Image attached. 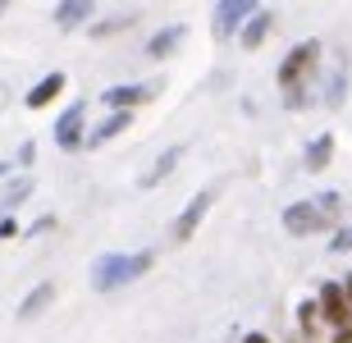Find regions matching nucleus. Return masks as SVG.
<instances>
[{"instance_id":"1","label":"nucleus","mask_w":352,"mask_h":343,"mask_svg":"<svg viewBox=\"0 0 352 343\" xmlns=\"http://www.w3.org/2000/svg\"><path fill=\"white\" fill-rule=\"evenodd\" d=\"M320 55H325V46H320L316 37H307V41H298V46L279 60L274 82H279V92H284L288 110H307L311 106V78H316V69H320Z\"/></svg>"},{"instance_id":"2","label":"nucleus","mask_w":352,"mask_h":343,"mask_svg":"<svg viewBox=\"0 0 352 343\" xmlns=\"http://www.w3.org/2000/svg\"><path fill=\"white\" fill-rule=\"evenodd\" d=\"M343 197L339 192H320V197H302L293 206H284V229L293 238H311L325 229H343Z\"/></svg>"},{"instance_id":"3","label":"nucleus","mask_w":352,"mask_h":343,"mask_svg":"<svg viewBox=\"0 0 352 343\" xmlns=\"http://www.w3.org/2000/svg\"><path fill=\"white\" fill-rule=\"evenodd\" d=\"M151 265H156L151 252H105V256L91 261V289L115 293V289H124V284H138Z\"/></svg>"},{"instance_id":"4","label":"nucleus","mask_w":352,"mask_h":343,"mask_svg":"<svg viewBox=\"0 0 352 343\" xmlns=\"http://www.w3.org/2000/svg\"><path fill=\"white\" fill-rule=\"evenodd\" d=\"M316 302H320V320H325L329 330H348L352 325V302H348V293H343V279H325L320 293H316Z\"/></svg>"},{"instance_id":"5","label":"nucleus","mask_w":352,"mask_h":343,"mask_svg":"<svg viewBox=\"0 0 352 343\" xmlns=\"http://www.w3.org/2000/svg\"><path fill=\"white\" fill-rule=\"evenodd\" d=\"M256 10H261V0H220L215 5V41H234Z\"/></svg>"},{"instance_id":"6","label":"nucleus","mask_w":352,"mask_h":343,"mask_svg":"<svg viewBox=\"0 0 352 343\" xmlns=\"http://www.w3.org/2000/svg\"><path fill=\"white\" fill-rule=\"evenodd\" d=\"M82 119H87V101H74L65 115L55 119V146H60V151H82V146H87Z\"/></svg>"},{"instance_id":"7","label":"nucleus","mask_w":352,"mask_h":343,"mask_svg":"<svg viewBox=\"0 0 352 343\" xmlns=\"http://www.w3.org/2000/svg\"><path fill=\"white\" fill-rule=\"evenodd\" d=\"M156 92H160V82H119V87H105L101 92V106L105 110H138Z\"/></svg>"},{"instance_id":"8","label":"nucleus","mask_w":352,"mask_h":343,"mask_svg":"<svg viewBox=\"0 0 352 343\" xmlns=\"http://www.w3.org/2000/svg\"><path fill=\"white\" fill-rule=\"evenodd\" d=\"M210 201H215V192H210V188H201V192H192V197H188L183 215L174 220V243H188V238L201 229V220H206V211H210Z\"/></svg>"},{"instance_id":"9","label":"nucleus","mask_w":352,"mask_h":343,"mask_svg":"<svg viewBox=\"0 0 352 343\" xmlns=\"http://www.w3.org/2000/svg\"><path fill=\"white\" fill-rule=\"evenodd\" d=\"M129 129H133V110H110L101 124H91V129H87V146L96 151V146L115 142L119 133H129Z\"/></svg>"},{"instance_id":"10","label":"nucleus","mask_w":352,"mask_h":343,"mask_svg":"<svg viewBox=\"0 0 352 343\" xmlns=\"http://www.w3.org/2000/svg\"><path fill=\"white\" fill-rule=\"evenodd\" d=\"M65 74H60V69H51V74H41V78L37 82H32V87H28V96H23V106L28 110H46V106H51V101H55V96H60V92H65Z\"/></svg>"},{"instance_id":"11","label":"nucleus","mask_w":352,"mask_h":343,"mask_svg":"<svg viewBox=\"0 0 352 343\" xmlns=\"http://www.w3.org/2000/svg\"><path fill=\"white\" fill-rule=\"evenodd\" d=\"M91 10H96V0H60L55 5V27L60 32H74V27L91 23Z\"/></svg>"},{"instance_id":"12","label":"nucleus","mask_w":352,"mask_h":343,"mask_svg":"<svg viewBox=\"0 0 352 343\" xmlns=\"http://www.w3.org/2000/svg\"><path fill=\"white\" fill-rule=\"evenodd\" d=\"M329 160H334V133H316L302 151V165H307V174H325Z\"/></svg>"},{"instance_id":"13","label":"nucleus","mask_w":352,"mask_h":343,"mask_svg":"<svg viewBox=\"0 0 352 343\" xmlns=\"http://www.w3.org/2000/svg\"><path fill=\"white\" fill-rule=\"evenodd\" d=\"M270 27H274V14L270 10H256L248 23H243V32H238V46H243V51H256V46L270 37Z\"/></svg>"},{"instance_id":"14","label":"nucleus","mask_w":352,"mask_h":343,"mask_svg":"<svg viewBox=\"0 0 352 343\" xmlns=\"http://www.w3.org/2000/svg\"><path fill=\"white\" fill-rule=\"evenodd\" d=\"M183 41H188V27H183V23H174V27H165V32H156V37L146 41V55H151V60H165V55H174V51H179Z\"/></svg>"},{"instance_id":"15","label":"nucleus","mask_w":352,"mask_h":343,"mask_svg":"<svg viewBox=\"0 0 352 343\" xmlns=\"http://www.w3.org/2000/svg\"><path fill=\"white\" fill-rule=\"evenodd\" d=\"M51 302H55V284L46 279V284H37V289H32V293L23 298V302H19V320H37Z\"/></svg>"},{"instance_id":"16","label":"nucleus","mask_w":352,"mask_h":343,"mask_svg":"<svg viewBox=\"0 0 352 343\" xmlns=\"http://www.w3.org/2000/svg\"><path fill=\"white\" fill-rule=\"evenodd\" d=\"M183 151H188V146H170V151H160V156H156V165H151V170L142 174V188H156L160 179H165V174H174V165L183 160Z\"/></svg>"},{"instance_id":"17","label":"nucleus","mask_w":352,"mask_h":343,"mask_svg":"<svg viewBox=\"0 0 352 343\" xmlns=\"http://www.w3.org/2000/svg\"><path fill=\"white\" fill-rule=\"evenodd\" d=\"M343 96H348V60H343V65L334 69V78H329V87H325V106H329V110H339V106H343Z\"/></svg>"},{"instance_id":"18","label":"nucleus","mask_w":352,"mask_h":343,"mask_svg":"<svg viewBox=\"0 0 352 343\" xmlns=\"http://www.w3.org/2000/svg\"><path fill=\"white\" fill-rule=\"evenodd\" d=\"M133 19H138V14H110V19H101L96 27H87V32H91V37H115V32L133 27Z\"/></svg>"},{"instance_id":"19","label":"nucleus","mask_w":352,"mask_h":343,"mask_svg":"<svg viewBox=\"0 0 352 343\" xmlns=\"http://www.w3.org/2000/svg\"><path fill=\"white\" fill-rule=\"evenodd\" d=\"M316 325H320V302H311V298H307V302L298 307V330L302 334H316Z\"/></svg>"},{"instance_id":"20","label":"nucleus","mask_w":352,"mask_h":343,"mask_svg":"<svg viewBox=\"0 0 352 343\" xmlns=\"http://www.w3.org/2000/svg\"><path fill=\"white\" fill-rule=\"evenodd\" d=\"M28 192H32V179H19V184L5 188V211H14V206H23Z\"/></svg>"},{"instance_id":"21","label":"nucleus","mask_w":352,"mask_h":343,"mask_svg":"<svg viewBox=\"0 0 352 343\" xmlns=\"http://www.w3.org/2000/svg\"><path fill=\"white\" fill-rule=\"evenodd\" d=\"M329 252H352V225L334 229V243H329Z\"/></svg>"},{"instance_id":"22","label":"nucleus","mask_w":352,"mask_h":343,"mask_svg":"<svg viewBox=\"0 0 352 343\" xmlns=\"http://www.w3.org/2000/svg\"><path fill=\"white\" fill-rule=\"evenodd\" d=\"M19 234V220H14V215H5V220H0V238H14Z\"/></svg>"},{"instance_id":"23","label":"nucleus","mask_w":352,"mask_h":343,"mask_svg":"<svg viewBox=\"0 0 352 343\" xmlns=\"http://www.w3.org/2000/svg\"><path fill=\"white\" fill-rule=\"evenodd\" d=\"M46 229H55V215H41L37 225H32V234H46Z\"/></svg>"},{"instance_id":"24","label":"nucleus","mask_w":352,"mask_h":343,"mask_svg":"<svg viewBox=\"0 0 352 343\" xmlns=\"http://www.w3.org/2000/svg\"><path fill=\"white\" fill-rule=\"evenodd\" d=\"M243 343H274L270 334H261V330H252V334H243Z\"/></svg>"},{"instance_id":"25","label":"nucleus","mask_w":352,"mask_h":343,"mask_svg":"<svg viewBox=\"0 0 352 343\" xmlns=\"http://www.w3.org/2000/svg\"><path fill=\"white\" fill-rule=\"evenodd\" d=\"M329 343H352V325H348V330H334V339H329Z\"/></svg>"},{"instance_id":"26","label":"nucleus","mask_w":352,"mask_h":343,"mask_svg":"<svg viewBox=\"0 0 352 343\" xmlns=\"http://www.w3.org/2000/svg\"><path fill=\"white\" fill-rule=\"evenodd\" d=\"M343 293H348V302H352V275H343Z\"/></svg>"},{"instance_id":"27","label":"nucleus","mask_w":352,"mask_h":343,"mask_svg":"<svg viewBox=\"0 0 352 343\" xmlns=\"http://www.w3.org/2000/svg\"><path fill=\"white\" fill-rule=\"evenodd\" d=\"M5 5H10V0H0V14H5Z\"/></svg>"}]
</instances>
